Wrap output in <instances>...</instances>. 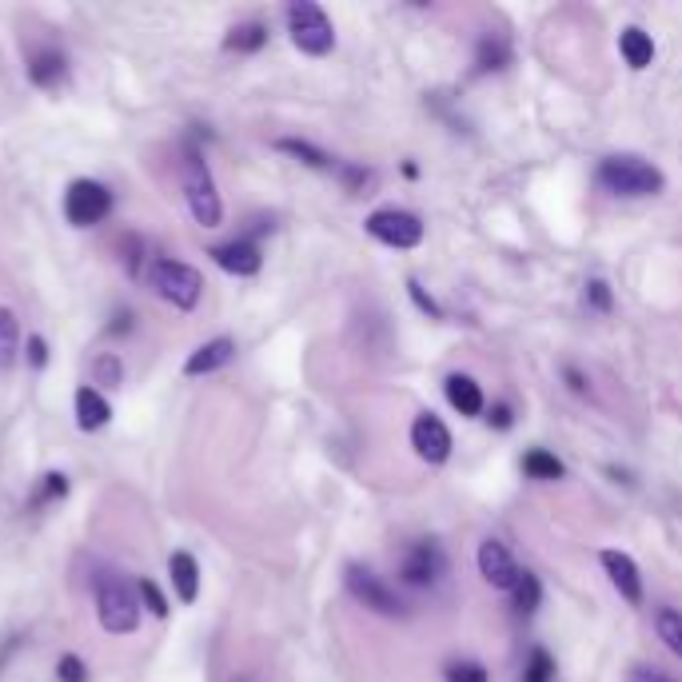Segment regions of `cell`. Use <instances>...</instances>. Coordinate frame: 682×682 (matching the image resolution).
<instances>
[{
    "label": "cell",
    "instance_id": "6da1fadb",
    "mask_svg": "<svg viewBox=\"0 0 682 682\" xmlns=\"http://www.w3.org/2000/svg\"><path fill=\"white\" fill-rule=\"evenodd\" d=\"M595 180H599V188H607V192H615V196H659L663 188H667V176H663V168H655L651 160H643V156H635V152H615V156H607L603 164H599V172H595Z\"/></svg>",
    "mask_w": 682,
    "mask_h": 682
},
{
    "label": "cell",
    "instance_id": "7a4b0ae2",
    "mask_svg": "<svg viewBox=\"0 0 682 682\" xmlns=\"http://www.w3.org/2000/svg\"><path fill=\"white\" fill-rule=\"evenodd\" d=\"M140 591L128 587V579L104 571L96 575V619L108 635H132L140 627Z\"/></svg>",
    "mask_w": 682,
    "mask_h": 682
},
{
    "label": "cell",
    "instance_id": "3957f363",
    "mask_svg": "<svg viewBox=\"0 0 682 682\" xmlns=\"http://www.w3.org/2000/svg\"><path fill=\"white\" fill-rule=\"evenodd\" d=\"M184 200H188V212H192V220L200 228H220L224 224V200L216 192L208 160L196 148L184 152Z\"/></svg>",
    "mask_w": 682,
    "mask_h": 682
},
{
    "label": "cell",
    "instance_id": "277c9868",
    "mask_svg": "<svg viewBox=\"0 0 682 682\" xmlns=\"http://www.w3.org/2000/svg\"><path fill=\"white\" fill-rule=\"evenodd\" d=\"M148 280H152V292L160 300H168L172 308L180 312H192L204 296V276L200 268L192 264H180V260H168V256H156L152 268H148Z\"/></svg>",
    "mask_w": 682,
    "mask_h": 682
},
{
    "label": "cell",
    "instance_id": "5b68a950",
    "mask_svg": "<svg viewBox=\"0 0 682 682\" xmlns=\"http://www.w3.org/2000/svg\"><path fill=\"white\" fill-rule=\"evenodd\" d=\"M288 32H292V44L308 56H328L336 48V28L316 0H292L288 4Z\"/></svg>",
    "mask_w": 682,
    "mask_h": 682
},
{
    "label": "cell",
    "instance_id": "8992f818",
    "mask_svg": "<svg viewBox=\"0 0 682 682\" xmlns=\"http://www.w3.org/2000/svg\"><path fill=\"white\" fill-rule=\"evenodd\" d=\"M363 228H367L371 240H379L387 248H399V252L423 244V220L415 212H403V208H379V212H371L363 220Z\"/></svg>",
    "mask_w": 682,
    "mask_h": 682
},
{
    "label": "cell",
    "instance_id": "52a82bcc",
    "mask_svg": "<svg viewBox=\"0 0 682 682\" xmlns=\"http://www.w3.org/2000/svg\"><path fill=\"white\" fill-rule=\"evenodd\" d=\"M343 583H347V591L367 607V611H375V615H387V619H403L407 615V607L399 603V595L375 575V571H367V567H359V563H351L347 571H343Z\"/></svg>",
    "mask_w": 682,
    "mask_h": 682
},
{
    "label": "cell",
    "instance_id": "ba28073f",
    "mask_svg": "<svg viewBox=\"0 0 682 682\" xmlns=\"http://www.w3.org/2000/svg\"><path fill=\"white\" fill-rule=\"evenodd\" d=\"M112 212V192L96 180H72L64 192V216L72 228H92Z\"/></svg>",
    "mask_w": 682,
    "mask_h": 682
},
{
    "label": "cell",
    "instance_id": "9c48e42d",
    "mask_svg": "<svg viewBox=\"0 0 682 682\" xmlns=\"http://www.w3.org/2000/svg\"><path fill=\"white\" fill-rule=\"evenodd\" d=\"M411 447H415V455L423 463H447L451 459V431H447V423L435 411L415 415V423H411Z\"/></svg>",
    "mask_w": 682,
    "mask_h": 682
},
{
    "label": "cell",
    "instance_id": "30bf717a",
    "mask_svg": "<svg viewBox=\"0 0 682 682\" xmlns=\"http://www.w3.org/2000/svg\"><path fill=\"white\" fill-rule=\"evenodd\" d=\"M479 575L495 587V591H515V583L523 579L519 563L511 559V551L499 539H483L479 543Z\"/></svg>",
    "mask_w": 682,
    "mask_h": 682
},
{
    "label": "cell",
    "instance_id": "8fae6325",
    "mask_svg": "<svg viewBox=\"0 0 682 682\" xmlns=\"http://www.w3.org/2000/svg\"><path fill=\"white\" fill-rule=\"evenodd\" d=\"M599 563H603L607 579L615 583V591H619L631 607H639V603H643V575H639V563H635L627 551H615V547H607V551L599 555Z\"/></svg>",
    "mask_w": 682,
    "mask_h": 682
},
{
    "label": "cell",
    "instance_id": "7c38bea8",
    "mask_svg": "<svg viewBox=\"0 0 682 682\" xmlns=\"http://www.w3.org/2000/svg\"><path fill=\"white\" fill-rule=\"evenodd\" d=\"M443 571H447V563H443V555H439L435 543L411 547V551L403 555V567H399L403 583H411V587H435V583L443 579Z\"/></svg>",
    "mask_w": 682,
    "mask_h": 682
},
{
    "label": "cell",
    "instance_id": "4fadbf2b",
    "mask_svg": "<svg viewBox=\"0 0 682 682\" xmlns=\"http://www.w3.org/2000/svg\"><path fill=\"white\" fill-rule=\"evenodd\" d=\"M208 256H212L224 272H232V276H256V272H260V264H264L260 248H256V244H248V240L220 244V248H212Z\"/></svg>",
    "mask_w": 682,
    "mask_h": 682
},
{
    "label": "cell",
    "instance_id": "5bb4252c",
    "mask_svg": "<svg viewBox=\"0 0 682 682\" xmlns=\"http://www.w3.org/2000/svg\"><path fill=\"white\" fill-rule=\"evenodd\" d=\"M443 391H447V403L459 411V415H467V419H475V415H483V387L471 379V375H463V371H455V375H447V383H443Z\"/></svg>",
    "mask_w": 682,
    "mask_h": 682
},
{
    "label": "cell",
    "instance_id": "9a60e30c",
    "mask_svg": "<svg viewBox=\"0 0 682 682\" xmlns=\"http://www.w3.org/2000/svg\"><path fill=\"white\" fill-rule=\"evenodd\" d=\"M236 355V343L228 340V336H220V340H208L204 347H196L192 355H188V363H184V375H212V371H220L228 359Z\"/></svg>",
    "mask_w": 682,
    "mask_h": 682
},
{
    "label": "cell",
    "instance_id": "2e32d148",
    "mask_svg": "<svg viewBox=\"0 0 682 682\" xmlns=\"http://www.w3.org/2000/svg\"><path fill=\"white\" fill-rule=\"evenodd\" d=\"M108 419H112V403L96 387H80L76 391V423H80V431H100V427H108Z\"/></svg>",
    "mask_w": 682,
    "mask_h": 682
},
{
    "label": "cell",
    "instance_id": "e0dca14e",
    "mask_svg": "<svg viewBox=\"0 0 682 682\" xmlns=\"http://www.w3.org/2000/svg\"><path fill=\"white\" fill-rule=\"evenodd\" d=\"M168 571H172L176 595H180L184 603H196V595H200V563H196V555L176 551V555L168 559Z\"/></svg>",
    "mask_w": 682,
    "mask_h": 682
},
{
    "label": "cell",
    "instance_id": "ac0fdd59",
    "mask_svg": "<svg viewBox=\"0 0 682 682\" xmlns=\"http://www.w3.org/2000/svg\"><path fill=\"white\" fill-rule=\"evenodd\" d=\"M619 52H623V60H627L635 72H643V68H651V60H655V40H651V32H643V28H623V32H619Z\"/></svg>",
    "mask_w": 682,
    "mask_h": 682
},
{
    "label": "cell",
    "instance_id": "d6986e66",
    "mask_svg": "<svg viewBox=\"0 0 682 682\" xmlns=\"http://www.w3.org/2000/svg\"><path fill=\"white\" fill-rule=\"evenodd\" d=\"M28 80L36 88H56L64 80V56L52 52V48H40L32 60H28Z\"/></svg>",
    "mask_w": 682,
    "mask_h": 682
},
{
    "label": "cell",
    "instance_id": "ffe728a7",
    "mask_svg": "<svg viewBox=\"0 0 682 682\" xmlns=\"http://www.w3.org/2000/svg\"><path fill=\"white\" fill-rule=\"evenodd\" d=\"M20 359V324L16 312L0 304V371H8Z\"/></svg>",
    "mask_w": 682,
    "mask_h": 682
},
{
    "label": "cell",
    "instance_id": "44dd1931",
    "mask_svg": "<svg viewBox=\"0 0 682 682\" xmlns=\"http://www.w3.org/2000/svg\"><path fill=\"white\" fill-rule=\"evenodd\" d=\"M655 631H659L663 647L682 659V611H675V607H659V611H655Z\"/></svg>",
    "mask_w": 682,
    "mask_h": 682
},
{
    "label": "cell",
    "instance_id": "7402d4cb",
    "mask_svg": "<svg viewBox=\"0 0 682 682\" xmlns=\"http://www.w3.org/2000/svg\"><path fill=\"white\" fill-rule=\"evenodd\" d=\"M523 471L531 475V479H543V483H551V479H563V463L551 455V451H527L523 455Z\"/></svg>",
    "mask_w": 682,
    "mask_h": 682
},
{
    "label": "cell",
    "instance_id": "603a6c76",
    "mask_svg": "<svg viewBox=\"0 0 682 682\" xmlns=\"http://www.w3.org/2000/svg\"><path fill=\"white\" fill-rule=\"evenodd\" d=\"M264 40H268V28L264 24H236L228 32V48L232 52H256V48H264Z\"/></svg>",
    "mask_w": 682,
    "mask_h": 682
},
{
    "label": "cell",
    "instance_id": "cb8c5ba5",
    "mask_svg": "<svg viewBox=\"0 0 682 682\" xmlns=\"http://www.w3.org/2000/svg\"><path fill=\"white\" fill-rule=\"evenodd\" d=\"M276 148L288 152V156H296V160L308 164V168H332V156L320 152V148H312L308 140H276Z\"/></svg>",
    "mask_w": 682,
    "mask_h": 682
},
{
    "label": "cell",
    "instance_id": "d4e9b609",
    "mask_svg": "<svg viewBox=\"0 0 682 682\" xmlns=\"http://www.w3.org/2000/svg\"><path fill=\"white\" fill-rule=\"evenodd\" d=\"M511 595H515V607H519L523 615H531V611L539 607V595H543V591H539V579H535L531 571H523V579L515 583V591H511Z\"/></svg>",
    "mask_w": 682,
    "mask_h": 682
},
{
    "label": "cell",
    "instance_id": "484cf974",
    "mask_svg": "<svg viewBox=\"0 0 682 682\" xmlns=\"http://www.w3.org/2000/svg\"><path fill=\"white\" fill-rule=\"evenodd\" d=\"M92 371H96V379H100L104 387H120V383H124V367H120L116 355H100V359L92 363Z\"/></svg>",
    "mask_w": 682,
    "mask_h": 682
},
{
    "label": "cell",
    "instance_id": "4316f807",
    "mask_svg": "<svg viewBox=\"0 0 682 682\" xmlns=\"http://www.w3.org/2000/svg\"><path fill=\"white\" fill-rule=\"evenodd\" d=\"M551 675H555L551 655H547V651H531V667H527L523 682H551Z\"/></svg>",
    "mask_w": 682,
    "mask_h": 682
},
{
    "label": "cell",
    "instance_id": "83f0119b",
    "mask_svg": "<svg viewBox=\"0 0 682 682\" xmlns=\"http://www.w3.org/2000/svg\"><path fill=\"white\" fill-rule=\"evenodd\" d=\"M136 591H140L144 607H148L156 619H164V615H168V603H164V595H160V587H156L152 579H140V587H136Z\"/></svg>",
    "mask_w": 682,
    "mask_h": 682
},
{
    "label": "cell",
    "instance_id": "f1b7e54d",
    "mask_svg": "<svg viewBox=\"0 0 682 682\" xmlns=\"http://www.w3.org/2000/svg\"><path fill=\"white\" fill-rule=\"evenodd\" d=\"M447 682H491V675L479 663H451L447 667Z\"/></svg>",
    "mask_w": 682,
    "mask_h": 682
},
{
    "label": "cell",
    "instance_id": "f546056e",
    "mask_svg": "<svg viewBox=\"0 0 682 682\" xmlns=\"http://www.w3.org/2000/svg\"><path fill=\"white\" fill-rule=\"evenodd\" d=\"M56 675H60V682H88V671H84V663L76 655H64L56 663Z\"/></svg>",
    "mask_w": 682,
    "mask_h": 682
},
{
    "label": "cell",
    "instance_id": "4dcf8cb0",
    "mask_svg": "<svg viewBox=\"0 0 682 682\" xmlns=\"http://www.w3.org/2000/svg\"><path fill=\"white\" fill-rule=\"evenodd\" d=\"M587 304H591L595 312H611V304H615V300H611V288H607L603 280H591V284H587Z\"/></svg>",
    "mask_w": 682,
    "mask_h": 682
},
{
    "label": "cell",
    "instance_id": "1f68e13d",
    "mask_svg": "<svg viewBox=\"0 0 682 682\" xmlns=\"http://www.w3.org/2000/svg\"><path fill=\"white\" fill-rule=\"evenodd\" d=\"M507 64V44H483L479 48V68H503Z\"/></svg>",
    "mask_w": 682,
    "mask_h": 682
},
{
    "label": "cell",
    "instance_id": "d6a6232c",
    "mask_svg": "<svg viewBox=\"0 0 682 682\" xmlns=\"http://www.w3.org/2000/svg\"><path fill=\"white\" fill-rule=\"evenodd\" d=\"M68 491V479L60 475V471H48L44 475V487H40V503H48V499H60Z\"/></svg>",
    "mask_w": 682,
    "mask_h": 682
},
{
    "label": "cell",
    "instance_id": "836d02e7",
    "mask_svg": "<svg viewBox=\"0 0 682 682\" xmlns=\"http://www.w3.org/2000/svg\"><path fill=\"white\" fill-rule=\"evenodd\" d=\"M407 288H411V300H415V304H419V308H423V312H431V316H435V320H443V312H439V304H435V300H431V296H423V288H419V284H415V280H407Z\"/></svg>",
    "mask_w": 682,
    "mask_h": 682
},
{
    "label": "cell",
    "instance_id": "e575fe53",
    "mask_svg": "<svg viewBox=\"0 0 682 682\" xmlns=\"http://www.w3.org/2000/svg\"><path fill=\"white\" fill-rule=\"evenodd\" d=\"M631 682H679V679H671V675L659 671V667H635V671H631Z\"/></svg>",
    "mask_w": 682,
    "mask_h": 682
},
{
    "label": "cell",
    "instance_id": "d590c367",
    "mask_svg": "<svg viewBox=\"0 0 682 682\" xmlns=\"http://www.w3.org/2000/svg\"><path fill=\"white\" fill-rule=\"evenodd\" d=\"M28 363H32V367H44V363H48V343L40 340V336L28 340Z\"/></svg>",
    "mask_w": 682,
    "mask_h": 682
},
{
    "label": "cell",
    "instance_id": "8d00e7d4",
    "mask_svg": "<svg viewBox=\"0 0 682 682\" xmlns=\"http://www.w3.org/2000/svg\"><path fill=\"white\" fill-rule=\"evenodd\" d=\"M491 423H495L499 431H507V427H511V407H507V403H495V407H491Z\"/></svg>",
    "mask_w": 682,
    "mask_h": 682
}]
</instances>
